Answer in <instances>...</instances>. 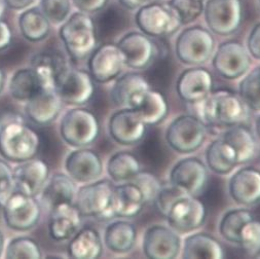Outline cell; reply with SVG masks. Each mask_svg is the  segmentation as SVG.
Returning <instances> with one entry per match:
<instances>
[{
    "label": "cell",
    "mask_w": 260,
    "mask_h": 259,
    "mask_svg": "<svg viewBox=\"0 0 260 259\" xmlns=\"http://www.w3.org/2000/svg\"><path fill=\"white\" fill-rule=\"evenodd\" d=\"M39 148V135L21 115L0 114V154L5 159L20 164L35 157Z\"/></svg>",
    "instance_id": "obj_1"
},
{
    "label": "cell",
    "mask_w": 260,
    "mask_h": 259,
    "mask_svg": "<svg viewBox=\"0 0 260 259\" xmlns=\"http://www.w3.org/2000/svg\"><path fill=\"white\" fill-rule=\"evenodd\" d=\"M200 106L199 117L206 125L230 127L242 124L248 116V107L239 95L228 90L212 92Z\"/></svg>",
    "instance_id": "obj_2"
},
{
    "label": "cell",
    "mask_w": 260,
    "mask_h": 259,
    "mask_svg": "<svg viewBox=\"0 0 260 259\" xmlns=\"http://www.w3.org/2000/svg\"><path fill=\"white\" fill-rule=\"evenodd\" d=\"M60 38L68 56L73 61L89 58L98 47L97 28L90 14L75 12L60 28Z\"/></svg>",
    "instance_id": "obj_3"
},
{
    "label": "cell",
    "mask_w": 260,
    "mask_h": 259,
    "mask_svg": "<svg viewBox=\"0 0 260 259\" xmlns=\"http://www.w3.org/2000/svg\"><path fill=\"white\" fill-rule=\"evenodd\" d=\"M62 140L74 148L88 147L100 136V122L96 114L82 106L68 110L60 122Z\"/></svg>",
    "instance_id": "obj_4"
},
{
    "label": "cell",
    "mask_w": 260,
    "mask_h": 259,
    "mask_svg": "<svg viewBox=\"0 0 260 259\" xmlns=\"http://www.w3.org/2000/svg\"><path fill=\"white\" fill-rule=\"evenodd\" d=\"M216 49L212 32L202 26H190L182 30L175 41L177 59L188 66H201L210 61Z\"/></svg>",
    "instance_id": "obj_5"
},
{
    "label": "cell",
    "mask_w": 260,
    "mask_h": 259,
    "mask_svg": "<svg viewBox=\"0 0 260 259\" xmlns=\"http://www.w3.org/2000/svg\"><path fill=\"white\" fill-rule=\"evenodd\" d=\"M207 125L196 115L183 114L173 119L166 130L168 145L177 153L198 151L207 138Z\"/></svg>",
    "instance_id": "obj_6"
},
{
    "label": "cell",
    "mask_w": 260,
    "mask_h": 259,
    "mask_svg": "<svg viewBox=\"0 0 260 259\" xmlns=\"http://www.w3.org/2000/svg\"><path fill=\"white\" fill-rule=\"evenodd\" d=\"M114 185L107 179L84 183L75 195L74 206L82 217H90L98 220L112 219L111 200Z\"/></svg>",
    "instance_id": "obj_7"
},
{
    "label": "cell",
    "mask_w": 260,
    "mask_h": 259,
    "mask_svg": "<svg viewBox=\"0 0 260 259\" xmlns=\"http://www.w3.org/2000/svg\"><path fill=\"white\" fill-rule=\"evenodd\" d=\"M135 22L141 32L149 37H167L182 26L176 13L168 3L154 2L140 7Z\"/></svg>",
    "instance_id": "obj_8"
},
{
    "label": "cell",
    "mask_w": 260,
    "mask_h": 259,
    "mask_svg": "<svg viewBox=\"0 0 260 259\" xmlns=\"http://www.w3.org/2000/svg\"><path fill=\"white\" fill-rule=\"evenodd\" d=\"M55 91L66 105L83 106L94 97L95 81L89 71L66 66L58 75Z\"/></svg>",
    "instance_id": "obj_9"
},
{
    "label": "cell",
    "mask_w": 260,
    "mask_h": 259,
    "mask_svg": "<svg viewBox=\"0 0 260 259\" xmlns=\"http://www.w3.org/2000/svg\"><path fill=\"white\" fill-rule=\"evenodd\" d=\"M7 226L15 232L34 229L41 217V204L36 197L14 189L3 205Z\"/></svg>",
    "instance_id": "obj_10"
},
{
    "label": "cell",
    "mask_w": 260,
    "mask_h": 259,
    "mask_svg": "<svg viewBox=\"0 0 260 259\" xmlns=\"http://www.w3.org/2000/svg\"><path fill=\"white\" fill-rule=\"evenodd\" d=\"M203 14L212 33L230 36L242 25L243 3L242 0H207Z\"/></svg>",
    "instance_id": "obj_11"
},
{
    "label": "cell",
    "mask_w": 260,
    "mask_h": 259,
    "mask_svg": "<svg viewBox=\"0 0 260 259\" xmlns=\"http://www.w3.org/2000/svg\"><path fill=\"white\" fill-rule=\"evenodd\" d=\"M212 65L222 78L236 80L243 77L250 69L251 56L243 43L238 40H228L215 50Z\"/></svg>",
    "instance_id": "obj_12"
},
{
    "label": "cell",
    "mask_w": 260,
    "mask_h": 259,
    "mask_svg": "<svg viewBox=\"0 0 260 259\" xmlns=\"http://www.w3.org/2000/svg\"><path fill=\"white\" fill-rule=\"evenodd\" d=\"M166 219L178 234H189L201 229L207 219L205 204L193 196H184L171 207Z\"/></svg>",
    "instance_id": "obj_13"
},
{
    "label": "cell",
    "mask_w": 260,
    "mask_h": 259,
    "mask_svg": "<svg viewBox=\"0 0 260 259\" xmlns=\"http://www.w3.org/2000/svg\"><path fill=\"white\" fill-rule=\"evenodd\" d=\"M208 180L207 165L194 156L180 159L170 172V183L193 197L203 193L207 187Z\"/></svg>",
    "instance_id": "obj_14"
},
{
    "label": "cell",
    "mask_w": 260,
    "mask_h": 259,
    "mask_svg": "<svg viewBox=\"0 0 260 259\" xmlns=\"http://www.w3.org/2000/svg\"><path fill=\"white\" fill-rule=\"evenodd\" d=\"M125 66V59L115 43H103L90 55L88 71L97 83H108L115 80Z\"/></svg>",
    "instance_id": "obj_15"
},
{
    "label": "cell",
    "mask_w": 260,
    "mask_h": 259,
    "mask_svg": "<svg viewBox=\"0 0 260 259\" xmlns=\"http://www.w3.org/2000/svg\"><path fill=\"white\" fill-rule=\"evenodd\" d=\"M147 132V125L135 109L125 107L114 112L108 121V133L119 145L133 146L140 143Z\"/></svg>",
    "instance_id": "obj_16"
},
{
    "label": "cell",
    "mask_w": 260,
    "mask_h": 259,
    "mask_svg": "<svg viewBox=\"0 0 260 259\" xmlns=\"http://www.w3.org/2000/svg\"><path fill=\"white\" fill-rule=\"evenodd\" d=\"M116 45L124 56L125 66L131 69H147L156 57L157 51L154 42L143 32H128Z\"/></svg>",
    "instance_id": "obj_17"
},
{
    "label": "cell",
    "mask_w": 260,
    "mask_h": 259,
    "mask_svg": "<svg viewBox=\"0 0 260 259\" xmlns=\"http://www.w3.org/2000/svg\"><path fill=\"white\" fill-rule=\"evenodd\" d=\"M142 247L147 258L173 259L179 256L182 241L178 233L172 228L152 225L144 234Z\"/></svg>",
    "instance_id": "obj_18"
},
{
    "label": "cell",
    "mask_w": 260,
    "mask_h": 259,
    "mask_svg": "<svg viewBox=\"0 0 260 259\" xmlns=\"http://www.w3.org/2000/svg\"><path fill=\"white\" fill-rule=\"evenodd\" d=\"M66 174L75 182L90 183L100 178L103 173L101 156L88 147L76 148L65 158Z\"/></svg>",
    "instance_id": "obj_19"
},
{
    "label": "cell",
    "mask_w": 260,
    "mask_h": 259,
    "mask_svg": "<svg viewBox=\"0 0 260 259\" xmlns=\"http://www.w3.org/2000/svg\"><path fill=\"white\" fill-rule=\"evenodd\" d=\"M213 76L201 66H192L184 70L177 79L176 92L185 103L197 104L204 101L213 92Z\"/></svg>",
    "instance_id": "obj_20"
},
{
    "label": "cell",
    "mask_w": 260,
    "mask_h": 259,
    "mask_svg": "<svg viewBox=\"0 0 260 259\" xmlns=\"http://www.w3.org/2000/svg\"><path fill=\"white\" fill-rule=\"evenodd\" d=\"M14 189L37 197L50 178V167L43 159L33 157L20 163L14 170Z\"/></svg>",
    "instance_id": "obj_21"
},
{
    "label": "cell",
    "mask_w": 260,
    "mask_h": 259,
    "mask_svg": "<svg viewBox=\"0 0 260 259\" xmlns=\"http://www.w3.org/2000/svg\"><path fill=\"white\" fill-rule=\"evenodd\" d=\"M229 192L238 205L252 207L260 204V171L253 167L238 170L230 179Z\"/></svg>",
    "instance_id": "obj_22"
},
{
    "label": "cell",
    "mask_w": 260,
    "mask_h": 259,
    "mask_svg": "<svg viewBox=\"0 0 260 259\" xmlns=\"http://www.w3.org/2000/svg\"><path fill=\"white\" fill-rule=\"evenodd\" d=\"M82 216L73 203H62L50 210L49 235L56 242L69 241L81 228Z\"/></svg>",
    "instance_id": "obj_23"
},
{
    "label": "cell",
    "mask_w": 260,
    "mask_h": 259,
    "mask_svg": "<svg viewBox=\"0 0 260 259\" xmlns=\"http://www.w3.org/2000/svg\"><path fill=\"white\" fill-rule=\"evenodd\" d=\"M146 205L141 190L133 182L114 185L111 200L112 217L132 219L143 211Z\"/></svg>",
    "instance_id": "obj_24"
},
{
    "label": "cell",
    "mask_w": 260,
    "mask_h": 259,
    "mask_svg": "<svg viewBox=\"0 0 260 259\" xmlns=\"http://www.w3.org/2000/svg\"><path fill=\"white\" fill-rule=\"evenodd\" d=\"M63 102L54 90H42L26 102L27 117L38 125H49L60 115Z\"/></svg>",
    "instance_id": "obj_25"
},
{
    "label": "cell",
    "mask_w": 260,
    "mask_h": 259,
    "mask_svg": "<svg viewBox=\"0 0 260 259\" xmlns=\"http://www.w3.org/2000/svg\"><path fill=\"white\" fill-rule=\"evenodd\" d=\"M129 108L136 110L147 126L156 125L164 121L170 109L167 98L160 92L151 88L135 96L129 104Z\"/></svg>",
    "instance_id": "obj_26"
},
{
    "label": "cell",
    "mask_w": 260,
    "mask_h": 259,
    "mask_svg": "<svg viewBox=\"0 0 260 259\" xmlns=\"http://www.w3.org/2000/svg\"><path fill=\"white\" fill-rule=\"evenodd\" d=\"M75 181L63 173H55L38 195L40 204L51 210L62 203H73L76 195Z\"/></svg>",
    "instance_id": "obj_27"
},
{
    "label": "cell",
    "mask_w": 260,
    "mask_h": 259,
    "mask_svg": "<svg viewBox=\"0 0 260 259\" xmlns=\"http://www.w3.org/2000/svg\"><path fill=\"white\" fill-rule=\"evenodd\" d=\"M104 244L115 254L131 252L137 243V229L128 220H115L110 222L104 232Z\"/></svg>",
    "instance_id": "obj_28"
},
{
    "label": "cell",
    "mask_w": 260,
    "mask_h": 259,
    "mask_svg": "<svg viewBox=\"0 0 260 259\" xmlns=\"http://www.w3.org/2000/svg\"><path fill=\"white\" fill-rule=\"evenodd\" d=\"M67 251L71 258H100L103 254V241L101 235L93 228H82L69 240Z\"/></svg>",
    "instance_id": "obj_29"
},
{
    "label": "cell",
    "mask_w": 260,
    "mask_h": 259,
    "mask_svg": "<svg viewBox=\"0 0 260 259\" xmlns=\"http://www.w3.org/2000/svg\"><path fill=\"white\" fill-rule=\"evenodd\" d=\"M30 67L37 74L43 90H54L59 73L68 66L65 58L58 53L41 52L34 55Z\"/></svg>",
    "instance_id": "obj_30"
},
{
    "label": "cell",
    "mask_w": 260,
    "mask_h": 259,
    "mask_svg": "<svg viewBox=\"0 0 260 259\" xmlns=\"http://www.w3.org/2000/svg\"><path fill=\"white\" fill-rule=\"evenodd\" d=\"M150 89L148 80L140 73L128 72L123 75H119L111 89L112 102L121 108L129 107L131 101L135 96L143 91Z\"/></svg>",
    "instance_id": "obj_31"
},
{
    "label": "cell",
    "mask_w": 260,
    "mask_h": 259,
    "mask_svg": "<svg viewBox=\"0 0 260 259\" xmlns=\"http://www.w3.org/2000/svg\"><path fill=\"white\" fill-rule=\"evenodd\" d=\"M205 156L208 169L217 175H229L239 166L235 149L222 138L209 144Z\"/></svg>",
    "instance_id": "obj_32"
},
{
    "label": "cell",
    "mask_w": 260,
    "mask_h": 259,
    "mask_svg": "<svg viewBox=\"0 0 260 259\" xmlns=\"http://www.w3.org/2000/svg\"><path fill=\"white\" fill-rule=\"evenodd\" d=\"M221 138L235 149L239 166L254 158L257 152V141L251 130L243 123L226 127Z\"/></svg>",
    "instance_id": "obj_33"
},
{
    "label": "cell",
    "mask_w": 260,
    "mask_h": 259,
    "mask_svg": "<svg viewBox=\"0 0 260 259\" xmlns=\"http://www.w3.org/2000/svg\"><path fill=\"white\" fill-rule=\"evenodd\" d=\"M182 256L191 258H224V250L221 244L214 237L206 233L189 235L183 242Z\"/></svg>",
    "instance_id": "obj_34"
},
{
    "label": "cell",
    "mask_w": 260,
    "mask_h": 259,
    "mask_svg": "<svg viewBox=\"0 0 260 259\" xmlns=\"http://www.w3.org/2000/svg\"><path fill=\"white\" fill-rule=\"evenodd\" d=\"M141 164L138 157L128 151H118L107 161V174L112 182H131L140 173Z\"/></svg>",
    "instance_id": "obj_35"
},
{
    "label": "cell",
    "mask_w": 260,
    "mask_h": 259,
    "mask_svg": "<svg viewBox=\"0 0 260 259\" xmlns=\"http://www.w3.org/2000/svg\"><path fill=\"white\" fill-rule=\"evenodd\" d=\"M21 34L30 42L45 40L51 31V23L39 8H28L19 17Z\"/></svg>",
    "instance_id": "obj_36"
},
{
    "label": "cell",
    "mask_w": 260,
    "mask_h": 259,
    "mask_svg": "<svg viewBox=\"0 0 260 259\" xmlns=\"http://www.w3.org/2000/svg\"><path fill=\"white\" fill-rule=\"evenodd\" d=\"M9 89L13 99L25 103L43 90L37 74L31 67L17 70L11 77Z\"/></svg>",
    "instance_id": "obj_37"
},
{
    "label": "cell",
    "mask_w": 260,
    "mask_h": 259,
    "mask_svg": "<svg viewBox=\"0 0 260 259\" xmlns=\"http://www.w3.org/2000/svg\"><path fill=\"white\" fill-rule=\"evenodd\" d=\"M253 213L244 208L228 211L219 223V234L228 242L239 245L240 234L243 226L254 219Z\"/></svg>",
    "instance_id": "obj_38"
},
{
    "label": "cell",
    "mask_w": 260,
    "mask_h": 259,
    "mask_svg": "<svg viewBox=\"0 0 260 259\" xmlns=\"http://www.w3.org/2000/svg\"><path fill=\"white\" fill-rule=\"evenodd\" d=\"M239 96L248 109L260 111V65L242 79L239 85Z\"/></svg>",
    "instance_id": "obj_39"
},
{
    "label": "cell",
    "mask_w": 260,
    "mask_h": 259,
    "mask_svg": "<svg viewBox=\"0 0 260 259\" xmlns=\"http://www.w3.org/2000/svg\"><path fill=\"white\" fill-rule=\"evenodd\" d=\"M6 257L11 259H16V258L38 259L42 257V252L38 243L35 240L29 237H17L10 241L6 250Z\"/></svg>",
    "instance_id": "obj_40"
},
{
    "label": "cell",
    "mask_w": 260,
    "mask_h": 259,
    "mask_svg": "<svg viewBox=\"0 0 260 259\" xmlns=\"http://www.w3.org/2000/svg\"><path fill=\"white\" fill-rule=\"evenodd\" d=\"M182 25L196 21L204 12L203 0H169Z\"/></svg>",
    "instance_id": "obj_41"
},
{
    "label": "cell",
    "mask_w": 260,
    "mask_h": 259,
    "mask_svg": "<svg viewBox=\"0 0 260 259\" xmlns=\"http://www.w3.org/2000/svg\"><path fill=\"white\" fill-rule=\"evenodd\" d=\"M41 12L51 24L61 25L70 16V0H40Z\"/></svg>",
    "instance_id": "obj_42"
},
{
    "label": "cell",
    "mask_w": 260,
    "mask_h": 259,
    "mask_svg": "<svg viewBox=\"0 0 260 259\" xmlns=\"http://www.w3.org/2000/svg\"><path fill=\"white\" fill-rule=\"evenodd\" d=\"M239 245L251 256L255 257L260 252V221L254 218L243 226Z\"/></svg>",
    "instance_id": "obj_43"
},
{
    "label": "cell",
    "mask_w": 260,
    "mask_h": 259,
    "mask_svg": "<svg viewBox=\"0 0 260 259\" xmlns=\"http://www.w3.org/2000/svg\"><path fill=\"white\" fill-rule=\"evenodd\" d=\"M131 182H133L141 190L146 204L154 202L157 193L162 186V184L154 174L146 171H141L140 173H138V175Z\"/></svg>",
    "instance_id": "obj_44"
},
{
    "label": "cell",
    "mask_w": 260,
    "mask_h": 259,
    "mask_svg": "<svg viewBox=\"0 0 260 259\" xmlns=\"http://www.w3.org/2000/svg\"><path fill=\"white\" fill-rule=\"evenodd\" d=\"M184 196H187V193L178 188L177 186L173 185L172 183H169L167 185L161 186L153 204L156 210L164 216V217H166V215L168 214L171 207Z\"/></svg>",
    "instance_id": "obj_45"
},
{
    "label": "cell",
    "mask_w": 260,
    "mask_h": 259,
    "mask_svg": "<svg viewBox=\"0 0 260 259\" xmlns=\"http://www.w3.org/2000/svg\"><path fill=\"white\" fill-rule=\"evenodd\" d=\"M15 187L14 171L5 159H0V206H3Z\"/></svg>",
    "instance_id": "obj_46"
},
{
    "label": "cell",
    "mask_w": 260,
    "mask_h": 259,
    "mask_svg": "<svg viewBox=\"0 0 260 259\" xmlns=\"http://www.w3.org/2000/svg\"><path fill=\"white\" fill-rule=\"evenodd\" d=\"M247 50L254 59L260 61V23L250 31L247 39Z\"/></svg>",
    "instance_id": "obj_47"
},
{
    "label": "cell",
    "mask_w": 260,
    "mask_h": 259,
    "mask_svg": "<svg viewBox=\"0 0 260 259\" xmlns=\"http://www.w3.org/2000/svg\"><path fill=\"white\" fill-rule=\"evenodd\" d=\"M72 2L78 11L91 15L102 11L109 0H72Z\"/></svg>",
    "instance_id": "obj_48"
},
{
    "label": "cell",
    "mask_w": 260,
    "mask_h": 259,
    "mask_svg": "<svg viewBox=\"0 0 260 259\" xmlns=\"http://www.w3.org/2000/svg\"><path fill=\"white\" fill-rule=\"evenodd\" d=\"M13 41V32L11 26L4 20H0V52L10 48Z\"/></svg>",
    "instance_id": "obj_49"
},
{
    "label": "cell",
    "mask_w": 260,
    "mask_h": 259,
    "mask_svg": "<svg viewBox=\"0 0 260 259\" xmlns=\"http://www.w3.org/2000/svg\"><path fill=\"white\" fill-rule=\"evenodd\" d=\"M154 2H160V0H118L123 8L129 11H137L140 7Z\"/></svg>",
    "instance_id": "obj_50"
},
{
    "label": "cell",
    "mask_w": 260,
    "mask_h": 259,
    "mask_svg": "<svg viewBox=\"0 0 260 259\" xmlns=\"http://www.w3.org/2000/svg\"><path fill=\"white\" fill-rule=\"evenodd\" d=\"M7 7L13 11H23L30 8L35 0H5Z\"/></svg>",
    "instance_id": "obj_51"
},
{
    "label": "cell",
    "mask_w": 260,
    "mask_h": 259,
    "mask_svg": "<svg viewBox=\"0 0 260 259\" xmlns=\"http://www.w3.org/2000/svg\"><path fill=\"white\" fill-rule=\"evenodd\" d=\"M6 81H7V76L5 71L0 68V94L3 93L4 89H5V85H6Z\"/></svg>",
    "instance_id": "obj_52"
},
{
    "label": "cell",
    "mask_w": 260,
    "mask_h": 259,
    "mask_svg": "<svg viewBox=\"0 0 260 259\" xmlns=\"http://www.w3.org/2000/svg\"><path fill=\"white\" fill-rule=\"evenodd\" d=\"M255 134H256V137L260 140V115L257 116L255 120Z\"/></svg>",
    "instance_id": "obj_53"
},
{
    "label": "cell",
    "mask_w": 260,
    "mask_h": 259,
    "mask_svg": "<svg viewBox=\"0 0 260 259\" xmlns=\"http://www.w3.org/2000/svg\"><path fill=\"white\" fill-rule=\"evenodd\" d=\"M4 250H5V236H4L3 232L0 231V257L3 256Z\"/></svg>",
    "instance_id": "obj_54"
},
{
    "label": "cell",
    "mask_w": 260,
    "mask_h": 259,
    "mask_svg": "<svg viewBox=\"0 0 260 259\" xmlns=\"http://www.w3.org/2000/svg\"><path fill=\"white\" fill-rule=\"evenodd\" d=\"M6 3L5 0H0V20H3V17H4V14H5V11H6Z\"/></svg>",
    "instance_id": "obj_55"
},
{
    "label": "cell",
    "mask_w": 260,
    "mask_h": 259,
    "mask_svg": "<svg viewBox=\"0 0 260 259\" xmlns=\"http://www.w3.org/2000/svg\"><path fill=\"white\" fill-rule=\"evenodd\" d=\"M259 5H260V0H259Z\"/></svg>",
    "instance_id": "obj_56"
}]
</instances>
